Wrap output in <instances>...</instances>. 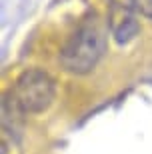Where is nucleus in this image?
Here are the masks:
<instances>
[{"mask_svg": "<svg viewBox=\"0 0 152 154\" xmlns=\"http://www.w3.org/2000/svg\"><path fill=\"white\" fill-rule=\"evenodd\" d=\"M106 52V28L96 14L84 18L60 48V64L70 74H88Z\"/></svg>", "mask_w": 152, "mask_h": 154, "instance_id": "obj_1", "label": "nucleus"}, {"mask_svg": "<svg viewBox=\"0 0 152 154\" xmlns=\"http://www.w3.org/2000/svg\"><path fill=\"white\" fill-rule=\"evenodd\" d=\"M56 82L46 70L28 68L16 78L14 86L8 90L12 102L24 114H40L44 112L54 100Z\"/></svg>", "mask_w": 152, "mask_h": 154, "instance_id": "obj_2", "label": "nucleus"}, {"mask_svg": "<svg viewBox=\"0 0 152 154\" xmlns=\"http://www.w3.org/2000/svg\"><path fill=\"white\" fill-rule=\"evenodd\" d=\"M136 8L134 0H108V30L112 38L118 44H128L130 40L138 34V20H136Z\"/></svg>", "mask_w": 152, "mask_h": 154, "instance_id": "obj_3", "label": "nucleus"}, {"mask_svg": "<svg viewBox=\"0 0 152 154\" xmlns=\"http://www.w3.org/2000/svg\"><path fill=\"white\" fill-rule=\"evenodd\" d=\"M134 4L142 16L152 18V0H134Z\"/></svg>", "mask_w": 152, "mask_h": 154, "instance_id": "obj_4", "label": "nucleus"}]
</instances>
